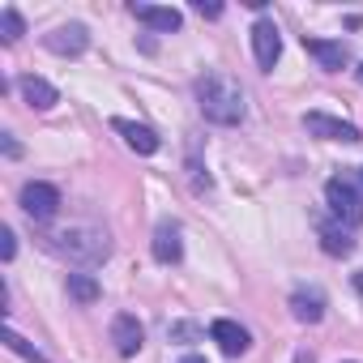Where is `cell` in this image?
<instances>
[{
  "label": "cell",
  "instance_id": "e0dca14e",
  "mask_svg": "<svg viewBox=\"0 0 363 363\" xmlns=\"http://www.w3.org/2000/svg\"><path fill=\"white\" fill-rule=\"evenodd\" d=\"M69 295H73L77 303H94L103 291H99V282H94L90 274H69Z\"/></svg>",
  "mask_w": 363,
  "mask_h": 363
},
{
  "label": "cell",
  "instance_id": "9a60e30c",
  "mask_svg": "<svg viewBox=\"0 0 363 363\" xmlns=\"http://www.w3.org/2000/svg\"><path fill=\"white\" fill-rule=\"evenodd\" d=\"M18 90H22V99L35 107V111H48V107H56V86L52 82H43V77H35V73H26L22 82H18Z\"/></svg>",
  "mask_w": 363,
  "mask_h": 363
},
{
  "label": "cell",
  "instance_id": "8fae6325",
  "mask_svg": "<svg viewBox=\"0 0 363 363\" xmlns=\"http://www.w3.org/2000/svg\"><path fill=\"white\" fill-rule=\"evenodd\" d=\"M210 337H214V342H218V350H223V354H231V359H235V354H244V350L252 346L248 329H244V325H235V320H214V325H210Z\"/></svg>",
  "mask_w": 363,
  "mask_h": 363
},
{
  "label": "cell",
  "instance_id": "8992f818",
  "mask_svg": "<svg viewBox=\"0 0 363 363\" xmlns=\"http://www.w3.org/2000/svg\"><path fill=\"white\" fill-rule=\"evenodd\" d=\"M303 124H308V133H316V137H325V141H346V145L359 141V128H354V124H346V120H337V116H325V111H308Z\"/></svg>",
  "mask_w": 363,
  "mask_h": 363
},
{
  "label": "cell",
  "instance_id": "cb8c5ba5",
  "mask_svg": "<svg viewBox=\"0 0 363 363\" xmlns=\"http://www.w3.org/2000/svg\"><path fill=\"white\" fill-rule=\"evenodd\" d=\"M354 77H359V86H363V65H359V69H354Z\"/></svg>",
  "mask_w": 363,
  "mask_h": 363
},
{
  "label": "cell",
  "instance_id": "4fadbf2b",
  "mask_svg": "<svg viewBox=\"0 0 363 363\" xmlns=\"http://www.w3.org/2000/svg\"><path fill=\"white\" fill-rule=\"evenodd\" d=\"M111 128L128 141V150H137V154H154L162 141H158V133L150 128V124H137V120H111Z\"/></svg>",
  "mask_w": 363,
  "mask_h": 363
},
{
  "label": "cell",
  "instance_id": "5bb4252c",
  "mask_svg": "<svg viewBox=\"0 0 363 363\" xmlns=\"http://www.w3.org/2000/svg\"><path fill=\"white\" fill-rule=\"evenodd\" d=\"M179 257H184V244H179V227L175 223H162L154 231V261L158 265H175Z\"/></svg>",
  "mask_w": 363,
  "mask_h": 363
},
{
  "label": "cell",
  "instance_id": "52a82bcc",
  "mask_svg": "<svg viewBox=\"0 0 363 363\" xmlns=\"http://www.w3.org/2000/svg\"><path fill=\"white\" fill-rule=\"evenodd\" d=\"M43 48L48 52H56V56H82L86 48H90V35H86V26H56L52 35H43Z\"/></svg>",
  "mask_w": 363,
  "mask_h": 363
},
{
  "label": "cell",
  "instance_id": "6da1fadb",
  "mask_svg": "<svg viewBox=\"0 0 363 363\" xmlns=\"http://www.w3.org/2000/svg\"><path fill=\"white\" fill-rule=\"evenodd\" d=\"M197 107L214 124H240L244 120V90L231 73L210 69V73L197 77Z\"/></svg>",
  "mask_w": 363,
  "mask_h": 363
},
{
  "label": "cell",
  "instance_id": "603a6c76",
  "mask_svg": "<svg viewBox=\"0 0 363 363\" xmlns=\"http://www.w3.org/2000/svg\"><path fill=\"white\" fill-rule=\"evenodd\" d=\"M354 286H359V295H363V269H359V274H354Z\"/></svg>",
  "mask_w": 363,
  "mask_h": 363
},
{
  "label": "cell",
  "instance_id": "44dd1931",
  "mask_svg": "<svg viewBox=\"0 0 363 363\" xmlns=\"http://www.w3.org/2000/svg\"><path fill=\"white\" fill-rule=\"evenodd\" d=\"M346 179H350V184H354V193L363 197V167H350V171H342Z\"/></svg>",
  "mask_w": 363,
  "mask_h": 363
},
{
  "label": "cell",
  "instance_id": "ba28073f",
  "mask_svg": "<svg viewBox=\"0 0 363 363\" xmlns=\"http://www.w3.org/2000/svg\"><path fill=\"white\" fill-rule=\"evenodd\" d=\"M111 342H116V350L128 359V354H137L141 350V342H145V329H141V320L133 316V312H120L116 320H111Z\"/></svg>",
  "mask_w": 363,
  "mask_h": 363
},
{
  "label": "cell",
  "instance_id": "ffe728a7",
  "mask_svg": "<svg viewBox=\"0 0 363 363\" xmlns=\"http://www.w3.org/2000/svg\"><path fill=\"white\" fill-rule=\"evenodd\" d=\"M193 9H197L201 18H218V13H223V5H214V0H210V5H206V0H197V5H193Z\"/></svg>",
  "mask_w": 363,
  "mask_h": 363
},
{
  "label": "cell",
  "instance_id": "7a4b0ae2",
  "mask_svg": "<svg viewBox=\"0 0 363 363\" xmlns=\"http://www.w3.org/2000/svg\"><path fill=\"white\" fill-rule=\"evenodd\" d=\"M48 248H52L56 257L73 261V265H103V261L111 257V240H107V231L86 227V223L52 231V235H48Z\"/></svg>",
  "mask_w": 363,
  "mask_h": 363
},
{
  "label": "cell",
  "instance_id": "5b68a950",
  "mask_svg": "<svg viewBox=\"0 0 363 363\" xmlns=\"http://www.w3.org/2000/svg\"><path fill=\"white\" fill-rule=\"evenodd\" d=\"M252 52H257V65H261V69H274V65H278V56H282V35H278V26H274L269 18H261V22L252 26Z\"/></svg>",
  "mask_w": 363,
  "mask_h": 363
},
{
  "label": "cell",
  "instance_id": "277c9868",
  "mask_svg": "<svg viewBox=\"0 0 363 363\" xmlns=\"http://www.w3.org/2000/svg\"><path fill=\"white\" fill-rule=\"evenodd\" d=\"M18 201H22V210H26L35 223H48V218H56V210H60V193H56L52 184H43V179H30Z\"/></svg>",
  "mask_w": 363,
  "mask_h": 363
},
{
  "label": "cell",
  "instance_id": "ac0fdd59",
  "mask_svg": "<svg viewBox=\"0 0 363 363\" xmlns=\"http://www.w3.org/2000/svg\"><path fill=\"white\" fill-rule=\"evenodd\" d=\"M0 26H5V43H18V39H22V30H26L18 9H5V13H0Z\"/></svg>",
  "mask_w": 363,
  "mask_h": 363
},
{
  "label": "cell",
  "instance_id": "30bf717a",
  "mask_svg": "<svg viewBox=\"0 0 363 363\" xmlns=\"http://www.w3.org/2000/svg\"><path fill=\"white\" fill-rule=\"evenodd\" d=\"M291 316L303 320V325H316L325 316V295L320 286H295L291 291Z\"/></svg>",
  "mask_w": 363,
  "mask_h": 363
},
{
  "label": "cell",
  "instance_id": "2e32d148",
  "mask_svg": "<svg viewBox=\"0 0 363 363\" xmlns=\"http://www.w3.org/2000/svg\"><path fill=\"white\" fill-rule=\"evenodd\" d=\"M133 18L154 26V30H179V9H167V5H133Z\"/></svg>",
  "mask_w": 363,
  "mask_h": 363
},
{
  "label": "cell",
  "instance_id": "3957f363",
  "mask_svg": "<svg viewBox=\"0 0 363 363\" xmlns=\"http://www.w3.org/2000/svg\"><path fill=\"white\" fill-rule=\"evenodd\" d=\"M325 201H329V214H333L342 227L354 231V227L363 223V197L354 193V184H350L346 175H333L329 184H325Z\"/></svg>",
  "mask_w": 363,
  "mask_h": 363
},
{
  "label": "cell",
  "instance_id": "d6986e66",
  "mask_svg": "<svg viewBox=\"0 0 363 363\" xmlns=\"http://www.w3.org/2000/svg\"><path fill=\"white\" fill-rule=\"evenodd\" d=\"M13 252H18V240H13V231H9V227H0V257H5V261H13Z\"/></svg>",
  "mask_w": 363,
  "mask_h": 363
},
{
  "label": "cell",
  "instance_id": "9c48e42d",
  "mask_svg": "<svg viewBox=\"0 0 363 363\" xmlns=\"http://www.w3.org/2000/svg\"><path fill=\"white\" fill-rule=\"evenodd\" d=\"M316 235H320V248H325L329 257H350V252H354V235H350V227H342L337 218H320V223H316Z\"/></svg>",
  "mask_w": 363,
  "mask_h": 363
},
{
  "label": "cell",
  "instance_id": "7402d4cb",
  "mask_svg": "<svg viewBox=\"0 0 363 363\" xmlns=\"http://www.w3.org/2000/svg\"><path fill=\"white\" fill-rule=\"evenodd\" d=\"M179 363H206V359L201 354H189V359H179Z\"/></svg>",
  "mask_w": 363,
  "mask_h": 363
},
{
  "label": "cell",
  "instance_id": "7c38bea8",
  "mask_svg": "<svg viewBox=\"0 0 363 363\" xmlns=\"http://www.w3.org/2000/svg\"><path fill=\"white\" fill-rule=\"evenodd\" d=\"M303 48H308V56H312L320 69H329V73L346 69V60H350L346 43H329V39H308V35H303Z\"/></svg>",
  "mask_w": 363,
  "mask_h": 363
}]
</instances>
